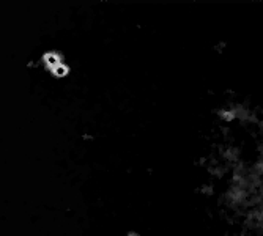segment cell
Listing matches in <instances>:
<instances>
[{
  "mask_svg": "<svg viewBox=\"0 0 263 236\" xmlns=\"http://www.w3.org/2000/svg\"><path fill=\"white\" fill-rule=\"evenodd\" d=\"M66 66H63V65H58V66H55V69H54V72H55L57 76H65L66 74Z\"/></svg>",
  "mask_w": 263,
  "mask_h": 236,
  "instance_id": "cell-1",
  "label": "cell"
}]
</instances>
